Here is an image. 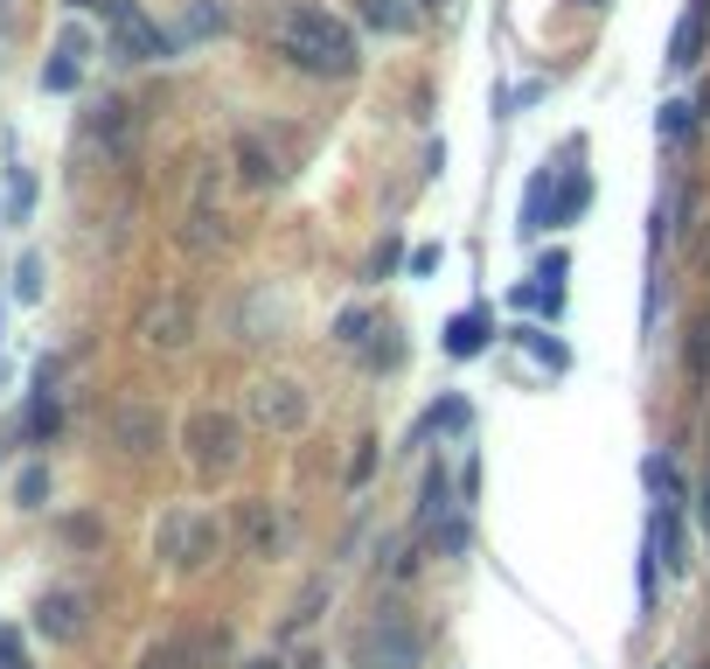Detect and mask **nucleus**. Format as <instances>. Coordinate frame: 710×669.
Wrapping results in <instances>:
<instances>
[{"label":"nucleus","instance_id":"f8f14e48","mask_svg":"<svg viewBox=\"0 0 710 669\" xmlns=\"http://www.w3.org/2000/svg\"><path fill=\"white\" fill-rule=\"evenodd\" d=\"M36 628L49 641H77V635H84V600H77V593H42L36 600Z\"/></svg>","mask_w":710,"mask_h":669},{"label":"nucleus","instance_id":"9b49d317","mask_svg":"<svg viewBox=\"0 0 710 669\" xmlns=\"http://www.w3.org/2000/svg\"><path fill=\"white\" fill-rule=\"evenodd\" d=\"M140 334H147L153 349H181V342H189V334H196V314H189V300H174V293H168L161 307H147Z\"/></svg>","mask_w":710,"mask_h":669},{"label":"nucleus","instance_id":"5701e85b","mask_svg":"<svg viewBox=\"0 0 710 669\" xmlns=\"http://www.w3.org/2000/svg\"><path fill=\"white\" fill-rule=\"evenodd\" d=\"M467 419H473V411H467V398H446V405H432V432H446V440H460V432H467Z\"/></svg>","mask_w":710,"mask_h":669},{"label":"nucleus","instance_id":"0eeeda50","mask_svg":"<svg viewBox=\"0 0 710 669\" xmlns=\"http://www.w3.org/2000/svg\"><path fill=\"white\" fill-rule=\"evenodd\" d=\"M251 411H258V426H272V432H300L307 426V391L293 377H266L251 391Z\"/></svg>","mask_w":710,"mask_h":669},{"label":"nucleus","instance_id":"a878e982","mask_svg":"<svg viewBox=\"0 0 710 669\" xmlns=\"http://www.w3.org/2000/svg\"><path fill=\"white\" fill-rule=\"evenodd\" d=\"M690 377L697 383H710V314L697 321V334H690Z\"/></svg>","mask_w":710,"mask_h":669},{"label":"nucleus","instance_id":"2f4dec72","mask_svg":"<svg viewBox=\"0 0 710 669\" xmlns=\"http://www.w3.org/2000/svg\"><path fill=\"white\" fill-rule=\"evenodd\" d=\"M244 669H279V662H272V656H258V662H244Z\"/></svg>","mask_w":710,"mask_h":669},{"label":"nucleus","instance_id":"7c9ffc66","mask_svg":"<svg viewBox=\"0 0 710 669\" xmlns=\"http://www.w3.org/2000/svg\"><path fill=\"white\" fill-rule=\"evenodd\" d=\"M697 523H703V537H710V481H703V496H697Z\"/></svg>","mask_w":710,"mask_h":669},{"label":"nucleus","instance_id":"393cba45","mask_svg":"<svg viewBox=\"0 0 710 669\" xmlns=\"http://www.w3.org/2000/svg\"><path fill=\"white\" fill-rule=\"evenodd\" d=\"M29 210H36V182L14 168V182H8V223H29Z\"/></svg>","mask_w":710,"mask_h":669},{"label":"nucleus","instance_id":"4468645a","mask_svg":"<svg viewBox=\"0 0 710 669\" xmlns=\"http://www.w3.org/2000/svg\"><path fill=\"white\" fill-rule=\"evenodd\" d=\"M223 29H230L223 0H181V21H174L181 42H209V36H223Z\"/></svg>","mask_w":710,"mask_h":669},{"label":"nucleus","instance_id":"423d86ee","mask_svg":"<svg viewBox=\"0 0 710 669\" xmlns=\"http://www.w3.org/2000/svg\"><path fill=\"white\" fill-rule=\"evenodd\" d=\"M84 140L104 153V161H126V153H133V140H140V119H133V106H126V98H104V106H91V119H84Z\"/></svg>","mask_w":710,"mask_h":669},{"label":"nucleus","instance_id":"a211bd4d","mask_svg":"<svg viewBox=\"0 0 710 669\" xmlns=\"http://www.w3.org/2000/svg\"><path fill=\"white\" fill-rule=\"evenodd\" d=\"M586 202H592V182H586V174H571V182L558 189V202H550V223H578V217H586Z\"/></svg>","mask_w":710,"mask_h":669},{"label":"nucleus","instance_id":"c756f323","mask_svg":"<svg viewBox=\"0 0 710 669\" xmlns=\"http://www.w3.org/2000/svg\"><path fill=\"white\" fill-rule=\"evenodd\" d=\"M0 669H29V656L14 649V635H0Z\"/></svg>","mask_w":710,"mask_h":669},{"label":"nucleus","instance_id":"b1692460","mask_svg":"<svg viewBox=\"0 0 710 669\" xmlns=\"http://www.w3.org/2000/svg\"><path fill=\"white\" fill-rule=\"evenodd\" d=\"M14 502H21V509H42V502H49V468H21V475H14Z\"/></svg>","mask_w":710,"mask_h":669},{"label":"nucleus","instance_id":"f03ea898","mask_svg":"<svg viewBox=\"0 0 710 669\" xmlns=\"http://www.w3.org/2000/svg\"><path fill=\"white\" fill-rule=\"evenodd\" d=\"M349 662L356 669H418V662H426V635H418V621L404 607H377L370 621L356 628Z\"/></svg>","mask_w":710,"mask_h":669},{"label":"nucleus","instance_id":"1a4fd4ad","mask_svg":"<svg viewBox=\"0 0 710 669\" xmlns=\"http://www.w3.org/2000/svg\"><path fill=\"white\" fill-rule=\"evenodd\" d=\"M217 649H223V635H161L140 656V669H202Z\"/></svg>","mask_w":710,"mask_h":669},{"label":"nucleus","instance_id":"dca6fc26","mask_svg":"<svg viewBox=\"0 0 710 669\" xmlns=\"http://www.w3.org/2000/svg\"><path fill=\"white\" fill-rule=\"evenodd\" d=\"M481 342H488V314H481V307H467V314L446 321V356H481Z\"/></svg>","mask_w":710,"mask_h":669},{"label":"nucleus","instance_id":"ddd939ff","mask_svg":"<svg viewBox=\"0 0 710 669\" xmlns=\"http://www.w3.org/2000/svg\"><path fill=\"white\" fill-rule=\"evenodd\" d=\"M112 447L153 453V447H161V419H153L147 405H119V411H112Z\"/></svg>","mask_w":710,"mask_h":669},{"label":"nucleus","instance_id":"473e14b6","mask_svg":"<svg viewBox=\"0 0 710 669\" xmlns=\"http://www.w3.org/2000/svg\"><path fill=\"white\" fill-rule=\"evenodd\" d=\"M586 8H607V0H586Z\"/></svg>","mask_w":710,"mask_h":669},{"label":"nucleus","instance_id":"f3484780","mask_svg":"<svg viewBox=\"0 0 710 669\" xmlns=\"http://www.w3.org/2000/svg\"><path fill=\"white\" fill-rule=\"evenodd\" d=\"M237 168H244V182H251V189H272V182H279V161L266 153V140H258V133L237 140Z\"/></svg>","mask_w":710,"mask_h":669},{"label":"nucleus","instance_id":"c85d7f7f","mask_svg":"<svg viewBox=\"0 0 710 669\" xmlns=\"http://www.w3.org/2000/svg\"><path fill=\"white\" fill-rule=\"evenodd\" d=\"M63 537L70 545H98V523L91 517H63Z\"/></svg>","mask_w":710,"mask_h":669},{"label":"nucleus","instance_id":"412c9836","mask_svg":"<svg viewBox=\"0 0 710 669\" xmlns=\"http://www.w3.org/2000/svg\"><path fill=\"white\" fill-rule=\"evenodd\" d=\"M516 342H522V349H530V356H537V363H550V370H564V363H571V349H564V342H550V334H543V328H516Z\"/></svg>","mask_w":710,"mask_h":669},{"label":"nucleus","instance_id":"6e6552de","mask_svg":"<svg viewBox=\"0 0 710 669\" xmlns=\"http://www.w3.org/2000/svg\"><path fill=\"white\" fill-rule=\"evenodd\" d=\"M703 42H710V0H690L676 21V36H669V70L676 77H690L703 63Z\"/></svg>","mask_w":710,"mask_h":669},{"label":"nucleus","instance_id":"aec40b11","mask_svg":"<svg viewBox=\"0 0 710 669\" xmlns=\"http://www.w3.org/2000/svg\"><path fill=\"white\" fill-rule=\"evenodd\" d=\"M14 300L21 307L42 300V251H21V259H14Z\"/></svg>","mask_w":710,"mask_h":669},{"label":"nucleus","instance_id":"39448f33","mask_svg":"<svg viewBox=\"0 0 710 669\" xmlns=\"http://www.w3.org/2000/svg\"><path fill=\"white\" fill-rule=\"evenodd\" d=\"M153 551H161L168 565H202L209 551H217V523H209V517H189V509H174V517L161 523V537H153Z\"/></svg>","mask_w":710,"mask_h":669},{"label":"nucleus","instance_id":"9d476101","mask_svg":"<svg viewBox=\"0 0 710 669\" xmlns=\"http://www.w3.org/2000/svg\"><path fill=\"white\" fill-rule=\"evenodd\" d=\"M84 57H91V42H84V29H63L57 36V57L42 63V91H77V77H84Z\"/></svg>","mask_w":710,"mask_h":669},{"label":"nucleus","instance_id":"7ed1b4c3","mask_svg":"<svg viewBox=\"0 0 710 669\" xmlns=\"http://www.w3.org/2000/svg\"><path fill=\"white\" fill-rule=\"evenodd\" d=\"M104 21H112V49H119V63H168L181 36L174 29H153V21L133 8V0H104Z\"/></svg>","mask_w":710,"mask_h":669},{"label":"nucleus","instance_id":"20e7f679","mask_svg":"<svg viewBox=\"0 0 710 669\" xmlns=\"http://www.w3.org/2000/svg\"><path fill=\"white\" fill-rule=\"evenodd\" d=\"M237 453H244V447H237V419H230V411H196V419H189V460H196V468L202 475H230Z\"/></svg>","mask_w":710,"mask_h":669},{"label":"nucleus","instance_id":"cd10ccee","mask_svg":"<svg viewBox=\"0 0 710 669\" xmlns=\"http://www.w3.org/2000/svg\"><path fill=\"white\" fill-rule=\"evenodd\" d=\"M439 259H446L439 244H418V251H411V279H426V272H439Z\"/></svg>","mask_w":710,"mask_h":669},{"label":"nucleus","instance_id":"6ab92c4d","mask_svg":"<svg viewBox=\"0 0 710 669\" xmlns=\"http://www.w3.org/2000/svg\"><path fill=\"white\" fill-rule=\"evenodd\" d=\"M690 126H697V106H682V98H669V106L654 112V133H662L669 147H676V140H690Z\"/></svg>","mask_w":710,"mask_h":669},{"label":"nucleus","instance_id":"2eb2a0df","mask_svg":"<svg viewBox=\"0 0 710 669\" xmlns=\"http://www.w3.org/2000/svg\"><path fill=\"white\" fill-rule=\"evenodd\" d=\"M418 523H426V530L453 523V475H446V460L426 468V488H418Z\"/></svg>","mask_w":710,"mask_h":669},{"label":"nucleus","instance_id":"bb28decb","mask_svg":"<svg viewBox=\"0 0 710 669\" xmlns=\"http://www.w3.org/2000/svg\"><path fill=\"white\" fill-rule=\"evenodd\" d=\"M362 334H370V314H362V307H349V314L334 321V342H349V349H356Z\"/></svg>","mask_w":710,"mask_h":669},{"label":"nucleus","instance_id":"f257e3e1","mask_svg":"<svg viewBox=\"0 0 710 669\" xmlns=\"http://www.w3.org/2000/svg\"><path fill=\"white\" fill-rule=\"evenodd\" d=\"M272 49L293 70L307 77H334V84H349V77L362 70V49H356V29L328 8H313V0H293V8H279L272 21Z\"/></svg>","mask_w":710,"mask_h":669},{"label":"nucleus","instance_id":"4be33fe9","mask_svg":"<svg viewBox=\"0 0 710 669\" xmlns=\"http://www.w3.org/2000/svg\"><path fill=\"white\" fill-rule=\"evenodd\" d=\"M543 210H550V174H537L530 196H522V238H537V230H543Z\"/></svg>","mask_w":710,"mask_h":669}]
</instances>
